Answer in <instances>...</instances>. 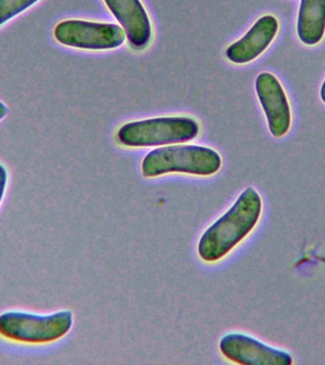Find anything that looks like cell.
<instances>
[{"label":"cell","instance_id":"52a82bcc","mask_svg":"<svg viewBox=\"0 0 325 365\" xmlns=\"http://www.w3.org/2000/svg\"><path fill=\"white\" fill-rule=\"evenodd\" d=\"M257 96L267 117L268 128L275 138H281L291 127V108L281 82L274 74L262 73L255 82Z\"/></svg>","mask_w":325,"mask_h":365},{"label":"cell","instance_id":"8992f818","mask_svg":"<svg viewBox=\"0 0 325 365\" xmlns=\"http://www.w3.org/2000/svg\"><path fill=\"white\" fill-rule=\"evenodd\" d=\"M222 355L242 365H290L293 358L287 351L270 346L242 333H229L219 344Z\"/></svg>","mask_w":325,"mask_h":365},{"label":"cell","instance_id":"4fadbf2b","mask_svg":"<svg viewBox=\"0 0 325 365\" xmlns=\"http://www.w3.org/2000/svg\"><path fill=\"white\" fill-rule=\"evenodd\" d=\"M8 113V108H7V106H6L4 104V103H3L2 101H0V121H1V120L3 118H4V117L6 116V114Z\"/></svg>","mask_w":325,"mask_h":365},{"label":"cell","instance_id":"9c48e42d","mask_svg":"<svg viewBox=\"0 0 325 365\" xmlns=\"http://www.w3.org/2000/svg\"><path fill=\"white\" fill-rule=\"evenodd\" d=\"M278 31V19L272 14H265L254 23L242 38L228 46L225 56L234 64L253 61L269 47Z\"/></svg>","mask_w":325,"mask_h":365},{"label":"cell","instance_id":"8fae6325","mask_svg":"<svg viewBox=\"0 0 325 365\" xmlns=\"http://www.w3.org/2000/svg\"><path fill=\"white\" fill-rule=\"evenodd\" d=\"M38 1L39 0H0V27Z\"/></svg>","mask_w":325,"mask_h":365},{"label":"cell","instance_id":"3957f363","mask_svg":"<svg viewBox=\"0 0 325 365\" xmlns=\"http://www.w3.org/2000/svg\"><path fill=\"white\" fill-rule=\"evenodd\" d=\"M200 125L187 116L156 117L128 122L119 128L116 140L128 148L181 144L199 135Z\"/></svg>","mask_w":325,"mask_h":365},{"label":"cell","instance_id":"5b68a950","mask_svg":"<svg viewBox=\"0 0 325 365\" xmlns=\"http://www.w3.org/2000/svg\"><path fill=\"white\" fill-rule=\"evenodd\" d=\"M53 36L59 44L86 51L113 50L125 39L119 25L80 19L59 22L54 27Z\"/></svg>","mask_w":325,"mask_h":365},{"label":"cell","instance_id":"7a4b0ae2","mask_svg":"<svg viewBox=\"0 0 325 365\" xmlns=\"http://www.w3.org/2000/svg\"><path fill=\"white\" fill-rule=\"evenodd\" d=\"M222 168V158L212 148L197 145H165L150 151L143 159L141 170L145 178L168 173L211 176Z\"/></svg>","mask_w":325,"mask_h":365},{"label":"cell","instance_id":"7c38bea8","mask_svg":"<svg viewBox=\"0 0 325 365\" xmlns=\"http://www.w3.org/2000/svg\"><path fill=\"white\" fill-rule=\"evenodd\" d=\"M8 182V173L4 165L0 164V205L3 201L4 197L6 187H7Z\"/></svg>","mask_w":325,"mask_h":365},{"label":"cell","instance_id":"6da1fadb","mask_svg":"<svg viewBox=\"0 0 325 365\" xmlns=\"http://www.w3.org/2000/svg\"><path fill=\"white\" fill-rule=\"evenodd\" d=\"M262 200L255 188H245L232 207L202 233L198 255L202 261L214 262L227 256L247 238L261 218Z\"/></svg>","mask_w":325,"mask_h":365},{"label":"cell","instance_id":"ba28073f","mask_svg":"<svg viewBox=\"0 0 325 365\" xmlns=\"http://www.w3.org/2000/svg\"><path fill=\"white\" fill-rule=\"evenodd\" d=\"M110 13L125 31L128 44L142 51L150 45L153 27L141 0H104Z\"/></svg>","mask_w":325,"mask_h":365},{"label":"cell","instance_id":"277c9868","mask_svg":"<svg viewBox=\"0 0 325 365\" xmlns=\"http://www.w3.org/2000/svg\"><path fill=\"white\" fill-rule=\"evenodd\" d=\"M73 324V314L70 310L48 315L7 311L0 315V336L22 344H50L67 335Z\"/></svg>","mask_w":325,"mask_h":365},{"label":"cell","instance_id":"30bf717a","mask_svg":"<svg viewBox=\"0 0 325 365\" xmlns=\"http://www.w3.org/2000/svg\"><path fill=\"white\" fill-rule=\"evenodd\" d=\"M296 34L307 46L321 41L325 34V0H301Z\"/></svg>","mask_w":325,"mask_h":365},{"label":"cell","instance_id":"5bb4252c","mask_svg":"<svg viewBox=\"0 0 325 365\" xmlns=\"http://www.w3.org/2000/svg\"><path fill=\"white\" fill-rule=\"evenodd\" d=\"M321 98L322 100V102H324L325 104V80L324 83H322L321 88Z\"/></svg>","mask_w":325,"mask_h":365}]
</instances>
